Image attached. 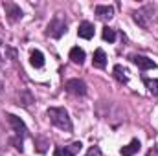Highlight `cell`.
I'll return each instance as SVG.
<instances>
[{"label":"cell","instance_id":"14","mask_svg":"<svg viewBox=\"0 0 158 156\" xmlns=\"http://www.w3.org/2000/svg\"><path fill=\"white\" fill-rule=\"evenodd\" d=\"M114 77L118 79L119 83H129V76H127V70L121 66V64H116L114 66Z\"/></svg>","mask_w":158,"mask_h":156},{"label":"cell","instance_id":"12","mask_svg":"<svg viewBox=\"0 0 158 156\" xmlns=\"http://www.w3.org/2000/svg\"><path fill=\"white\" fill-rule=\"evenodd\" d=\"M30 64L33 68H42L44 66V55L40 53L39 50H33L31 55H30Z\"/></svg>","mask_w":158,"mask_h":156},{"label":"cell","instance_id":"5","mask_svg":"<svg viewBox=\"0 0 158 156\" xmlns=\"http://www.w3.org/2000/svg\"><path fill=\"white\" fill-rule=\"evenodd\" d=\"M81 142H74V143H70V145H66V147H57V151H55V156H76L81 151Z\"/></svg>","mask_w":158,"mask_h":156},{"label":"cell","instance_id":"16","mask_svg":"<svg viewBox=\"0 0 158 156\" xmlns=\"http://www.w3.org/2000/svg\"><path fill=\"white\" fill-rule=\"evenodd\" d=\"M103 39L105 40H109V42H114L116 40V31L112 30V28H103Z\"/></svg>","mask_w":158,"mask_h":156},{"label":"cell","instance_id":"10","mask_svg":"<svg viewBox=\"0 0 158 156\" xmlns=\"http://www.w3.org/2000/svg\"><path fill=\"white\" fill-rule=\"evenodd\" d=\"M96 15L99 17V18H112V15H114V7L112 6H96Z\"/></svg>","mask_w":158,"mask_h":156},{"label":"cell","instance_id":"4","mask_svg":"<svg viewBox=\"0 0 158 156\" xmlns=\"http://www.w3.org/2000/svg\"><path fill=\"white\" fill-rule=\"evenodd\" d=\"M131 61H132L140 70H153V68H156V63H155L153 59L145 57V55H132Z\"/></svg>","mask_w":158,"mask_h":156},{"label":"cell","instance_id":"13","mask_svg":"<svg viewBox=\"0 0 158 156\" xmlns=\"http://www.w3.org/2000/svg\"><path fill=\"white\" fill-rule=\"evenodd\" d=\"M70 59H72L76 64H83V63H85V50H81L79 46L72 48V50H70Z\"/></svg>","mask_w":158,"mask_h":156},{"label":"cell","instance_id":"20","mask_svg":"<svg viewBox=\"0 0 158 156\" xmlns=\"http://www.w3.org/2000/svg\"><path fill=\"white\" fill-rule=\"evenodd\" d=\"M0 59H2V57H0Z\"/></svg>","mask_w":158,"mask_h":156},{"label":"cell","instance_id":"1","mask_svg":"<svg viewBox=\"0 0 158 156\" xmlns=\"http://www.w3.org/2000/svg\"><path fill=\"white\" fill-rule=\"evenodd\" d=\"M48 117H50V121H52L57 129L66 130V132L72 130V119H70L68 112H66L64 109H61V107H50V109H48Z\"/></svg>","mask_w":158,"mask_h":156},{"label":"cell","instance_id":"17","mask_svg":"<svg viewBox=\"0 0 158 156\" xmlns=\"http://www.w3.org/2000/svg\"><path fill=\"white\" fill-rule=\"evenodd\" d=\"M86 156H101V151L98 149V147H92L90 151H88V154Z\"/></svg>","mask_w":158,"mask_h":156},{"label":"cell","instance_id":"3","mask_svg":"<svg viewBox=\"0 0 158 156\" xmlns=\"http://www.w3.org/2000/svg\"><path fill=\"white\" fill-rule=\"evenodd\" d=\"M64 88H66V92H70L74 96H85L86 94V84L81 79H70V81H66Z\"/></svg>","mask_w":158,"mask_h":156},{"label":"cell","instance_id":"11","mask_svg":"<svg viewBox=\"0 0 158 156\" xmlns=\"http://www.w3.org/2000/svg\"><path fill=\"white\" fill-rule=\"evenodd\" d=\"M92 63H94V66H98V68H105V64H107V55H105V51H103L101 48H98V50L94 51Z\"/></svg>","mask_w":158,"mask_h":156},{"label":"cell","instance_id":"9","mask_svg":"<svg viewBox=\"0 0 158 156\" xmlns=\"http://www.w3.org/2000/svg\"><path fill=\"white\" fill-rule=\"evenodd\" d=\"M140 147H142V143L138 142V140H132L129 145H125L119 153H121V156H134L138 151H140Z\"/></svg>","mask_w":158,"mask_h":156},{"label":"cell","instance_id":"6","mask_svg":"<svg viewBox=\"0 0 158 156\" xmlns=\"http://www.w3.org/2000/svg\"><path fill=\"white\" fill-rule=\"evenodd\" d=\"M7 121L11 123V127L17 130L19 136H28V129H26L24 121H22L19 116H15V114H7Z\"/></svg>","mask_w":158,"mask_h":156},{"label":"cell","instance_id":"19","mask_svg":"<svg viewBox=\"0 0 158 156\" xmlns=\"http://www.w3.org/2000/svg\"><path fill=\"white\" fill-rule=\"evenodd\" d=\"M0 90H2V81H0Z\"/></svg>","mask_w":158,"mask_h":156},{"label":"cell","instance_id":"15","mask_svg":"<svg viewBox=\"0 0 158 156\" xmlns=\"http://www.w3.org/2000/svg\"><path fill=\"white\" fill-rule=\"evenodd\" d=\"M143 83L153 96H158V79H143Z\"/></svg>","mask_w":158,"mask_h":156},{"label":"cell","instance_id":"18","mask_svg":"<svg viewBox=\"0 0 158 156\" xmlns=\"http://www.w3.org/2000/svg\"><path fill=\"white\" fill-rule=\"evenodd\" d=\"M147 156H158V149H156V147H153V149L147 153Z\"/></svg>","mask_w":158,"mask_h":156},{"label":"cell","instance_id":"7","mask_svg":"<svg viewBox=\"0 0 158 156\" xmlns=\"http://www.w3.org/2000/svg\"><path fill=\"white\" fill-rule=\"evenodd\" d=\"M4 9L7 11V15H9V20H19L20 17H22V11H20V7L19 6H15V4H11V2H4Z\"/></svg>","mask_w":158,"mask_h":156},{"label":"cell","instance_id":"2","mask_svg":"<svg viewBox=\"0 0 158 156\" xmlns=\"http://www.w3.org/2000/svg\"><path fill=\"white\" fill-rule=\"evenodd\" d=\"M66 31V22L61 18V17H55L53 20H50L48 28H46V35L52 37V39H61Z\"/></svg>","mask_w":158,"mask_h":156},{"label":"cell","instance_id":"8","mask_svg":"<svg viewBox=\"0 0 158 156\" xmlns=\"http://www.w3.org/2000/svg\"><path fill=\"white\" fill-rule=\"evenodd\" d=\"M77 35L81 39H92L94 37V26L90 22H81L77 30Z\"/></svg>","mask_w":158,"mask_h":156}]
</instances>
